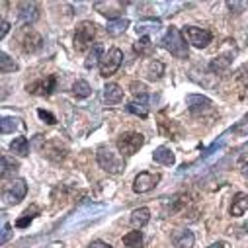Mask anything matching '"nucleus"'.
Segmentation results:
<instances>
[{
  "label": "nucleus",
  "mask_w": 248,
  "mask_h": 248,
  "mask_svg": "<svg viewBox=\"0 0 248 248\" xmlns=\"http://www.w3.org/2000/svg\"><path fill=\"white\" fill-rule=\"evenodd\" d=\"M121 63H123V51L117 49V47H111V49L104 55L102 63H100V75L106 77V78L111 77V75H115L117 69L121 67Z\"/></svg>",
  "instance_id": "6"
},
{
  "label": "nucleus",
  "mask_w": 248,
  "mask_h": 248,
  "mask_svg": "<svg viewBox=\"0 0 248 248\" xmlns=\"http://www.w3.org/2000/svg\"><path fill=\"white\" fill-rule=\"evenodd\" d=\"M96 6V10L100 12V14H104V16H108L109 20H117V18H121L119 14H121V2H115V0H109V2H96L94 4Z\"/></svg>",
  "instance_id": "14"
},
{
  "label": "nucleus",
  "mask_w": 248,
  "mask_h": 248,
  "mask_svg": "<svg viewBox=\"0 0 248 248\" xmlns=\"http://www.w3.org/2000/svg\"><path fill=\"white\" fill-rule=\"evenodd\" d=\"M153 158H155L156 164H162V166H172V164L176 162V156H174V153H172L168 147H158V149H155Z\"/></svg>",
  "instance_id": "18"
},
{
  "label": "nucleus",
  "mask_w": 248,
  "mask_h": 248,
  "mask_svg": "<svg viewBox=\"0 0 248 248\" xmlns=\"http://www.w3.org/2000/svg\"><path fill=\"white\" fill-rule=\"evenodd\" d=\"M16 41H18V45H20V49L24 53H35V51H39L43 47L41 35L35 30H31L30 26H24V28H20L16 31Z\"/></svg>",
  "instance_id": "3"
},
{
  "label": "nucleus",
  "mask_w": 248,
  "mask_h": 248,
  "mask_svg": "<svg viewBox=\"0 0 248 248\" xmlns=\"http://www.w3.org/2000/svg\"><path fill=\"white\" fill-rule=\"evenodd\" d=\"M18 127H22V123L18 117H2L0 121V133L6 135V133H14Z\"/></svg>",
  "instance_id": "27"
},
{
  "label": "nucleus",
  "mask_w": 248,
  "mask_h": 248,
  "mask_svg": "<svg viewBox=\"0 0 248 248\" xmlns=\"http://www.w3.org/2000/svg\"><path fill=\"white\" fill-rule=\"evenodd\" d=\"M149 219H151V211H149V207H139V209H135L133 213H131V227L133 229H143L147 223H149Z\"/></svg>",
  "instance_id": "20"
},
{
  "label": "nucleus",
  "mask_w": 248,
  "mask_h": 248,
  "mask_svg": "<svg viewBox=\"0 0 248 248\" xmlns=\"http://www.w3.org/2000/svg\"><path fill=\"white\" fill-rule=\"evenodd\" d=\"M160 45L166 51H170V55H174L176 59H186L188 57V45H186V39L176 28H170L166 31V35L162 37Z\"/></svg>",
  "instance_id": "2"
},
{
  "label": "nucleus",
  "mask_w": 248,
  "mask_h": 248,
  "mask_svg": "<svg viewBox=\"0 0 248 248\" xmlns=\"http://www.w3.org/2000/svg\"><path fill=\"white\" fill-rule=\"evenodd\" d=\"M90 92H92V88H90V84H88L86 80H77V82L73 84V94H75L77 98H88Z\"/></svg>",
  "instance_id": "29"
},
{
  "label": "nucleus",
  "mask_w": 248,
  "mask_h": 248,
  "mask_svg": "<svg viewBox=\"0 0 248 248\" xmlns=\"http://www.w3.org/2000/svg\"><path fill=\"white\" fill-rule=\"evenodd\" d=\"M242 174H244V176H248V162H244V164H242Z\"/></svg>",
  "instance_id": "40"
},
{
  "label": "nucleus",
  "mask_w": 248,
  "mask_h": 248,
  "mask_svg": "<svg viewBox=\"0 0 248 248\" xmlns=\"http://www.w3.org/2000/svg\"><path fill=\"white\" fill-rule=\"evenodd\" d=\"M96 37V24L94 22H80L75 31V49L84 51L92 45V39Z\"/></svg>",
  "instance_id": "5"
},
{
  "label": "nucleus",
  "mask_w": 248,
  "mask_h": 248,
  "mask_svg": "<svg viewBox=\"0 0 248 248\" xmlns=\"http://www.w3.org/2000/svg\"><path fill=\"white\" fill-rule=\"evenodd\" d=\"M123 244L125 248H143V232L141 231H131L123 236Z\"/></svg>",
  "instance_id": "26"
},
{
  "label": "nucleus",
  "mask_w": 248,
  "mask_h": 248,
  "mask_svg": "<svg viewBox=\"0 0 248 248\" xmlns=\"http://www.w3.org/2000/svg\"><path fill=\"white\" fill-rule=\"evenodd\" d=\"M102 98H104V102L108 104V106H115V104H119L121 100H123V90H121V86L119 84H108L106 88H104V94H102Z\"/></svg>",
  "instance_id": "16"
},
{
  "label": "nucleus",
  "mask_w": 248,
  "mask_h": 248,
  "mask_svg": "<svg viewBox=\"0 0 248 248\" xmlns=\"http://www.w3.org/2000/svg\"><path fill=\"white\" fill-rule=\"evenodd\" d=\"M18 170V162L14 160V158H10V156H2V172H0V174H2V178L4 176H8V174H12V172H16Z\"/></svg>",
  "instance_id": "33"
},
{
  "label": "nucleus",
  "mask_w": 248,
  "mask_h": 248,
  "mask_svg": "<svg viewBox=\"0 0 248 248\" xmlns=\"http://www.w3.org/2000/svg\"><path fill=\"white\" fill-rule=\"evenodd\" d=\"M88 248H113V246L108 244V242H104V240H94V242L88 244Z\"/></svg>",
  "instance_id": "37"
},
{
  "label": "nucleus",
  "mask_w": 248,
  "mask_h": 248,
  "mask_svg": "<svg viewBox=\"0 0 248 248\" xmlns=\"http://www.w3.org/2000/svg\"><path fill=\"white\" fill-rule=\"evenodd\" d=\"M8 31H10V24H8L6 20H2V30H0V37H4Z\"/></svg>",
  "instance_id": "39"
},
{
  "label": "nucleus",
  "mask_w": 248,
  "mask_h": 248,
  "mask_svg": "<svg viewBox=\"0 0 248 248\" xmlns=\"http://www.w3.org/2000/svg\"><path fill=\"white\" fill-rule=\"evenodd\" d=\"M10 151L18 156H28L30 155V143L26 137H16L12 143H10Z\"/></svg>",
  "instance_id": "24"
},
{
  "label": "nucleus",
  "mask_w": 248,
  "mask_h": 248,
  "mask_svg": "<svg viewBox=\"0 0 248 248\" xmlns=\"http://www.w3.org/2000/svg\"><path fill=\"white\" fill-rule=\"evenodd\" d=\"M248 211V194H236L232 198V203H231V215L232 217H242L244 213Z\"/></svg>",
  "instance_id": "17"
},
{
  "label": "nucleus",
  "mask_w": 248,
  "mask_h": 248,
  "mask_svg": "<svg viewBox=\"0 0 248 248\" xmlns=\"http://www.w3.org/2000/svg\"><path fill=\"white\" fill-rule=\"evenodd\" d=\"M129 90H131L135 96H139V100H145V98H147V86H145L143 82H139V80H133V82L129 84Z\"/></svg>",
  "instance_id": "34"
},
{
  "label": "nucleus",
  "mask_w": 248,
  "mask_h": 248,
  "mask_svg": "<svg viewBox=\"0 0 248 248\" xmlns=\"http://www.w3.org/2000/svg\"><path fill=\"white\" fill-rule=\"evenodd\" d=\"M14 71H18V63L6 51H2L0 53V73L6 75V73H14Z\"/></svg>",
  "instance_id": "25"
},
{
  "label": "nucleus",
  "mask_w": 248,
  "mask_h": 248,
  "mask_svg": "<svg viewBox=\"0 0 248 248\" xmlns=\"http://www.w3.org/2000/svg\"><path fill=\"white\" fill-rule=\"evenodd\" d=\"M137 33L141 35V37H149V33H156L158 30H160V22L158 20H141V22H137Z\"/></svg>",
  "instance_id": "22"
},
{
  "label": "nucleus",
  "mask_w": 248,
  "mask_h": 248,
  "mask_svg": "<svg viewBox=\"0 0 248 248\" xmlns=\"http://www.w3.org/2000/svg\"><path fill=\"white\" fill-rule=\"evenodd\" d=\"M186 106H188V109L194 115H200V113L209 111L213 102L207 96H202V94H188V96H186Z\"/></svg>",
  "instance_id": "11"
},
{
  "label": "nucleus",
  "mask_w": 248,
  "mask_h": 248,
  "mask_svg": "<svg viewBox=\"0 0 248 248\" xmlns=\"http://www.w3.org/2000/svg\"><path fill=\"white\" fill-rule=\"evenodd\" d=\"M106 207L104 205H88V207H82L78 213H75V217H71V221L67 223V229L75 227V225H80L82 221H88V219H94L98 213H102Z\"/></svg>",
  "instance_id": "12"
},
{
  "label": "nucleus",
  "mask_w": 248,
  "mask_h": 248,
  "mask_svg": "<svg viewBox=\"0 0 248 248\" xmlns=\"http://www.w3.org/2000/svg\"><path fill=\"white\" fill-rule=\"evenodd\" d=\"M37 115H39V119H43L45 123H49V125L57 123V117H55L51 111H47V109H37Z\"/></svg>",
  "instance_id": "35"
},
{
  "label": "nucleus",
  "mask_w": 248,
  "mask_h": 248,
  "mask_svg": "<svg viewBox=\"0 0 248 248\" xmlns=\"http://www.w3.org/2000/svg\"><path fill=\"white\" fill-rule=\"evenodd\" d=\"M162 73H164V67H162V63H158V61H153L147 69V75L151 80H158L162 77Z\"/></svg>",
  "instance_id": "32"
},
{
  "label": "nucleus",
  "mask_w": 248,
  "mask_h": 248,
  "mask_svg": "<svg viewBox=\"0 0 248 248\" xmlns=\"http://www.w3.org/2000/svg\"><path fill=\"white\" fill-rule=\"evenodd\" d=\"M194 242H196V236L188 229H178L172 232V244L176 248H192Z\"/></svg>",
  "instance_id": "13"
},
{
  "label": "nucleus",
  "mask_w": 248,
  "mask_h": 248,
  "mask_svg": "<svg viewBox=\"0 0 248 248\" xmlns=\"http://www.w3.org/2000/svg\"><path fill=\"white\" fill-rule=\"evenodd\" d=\"M96 158H98L100 168L106 170L108 174H121L123 170H125V160H123V156L117 155L115 151H111V149L106 147V145L98 147Z\"/></svg>",
  "instance_id": "1"
},
{
  "label": "nucleus",
  "mask_w": 248,
  "mask_h": 248,
  "mask_svg": "<svg viewBox=\"0 0 248 248\" xmlns=\"http://www.w3.org/2000/svg\"><path fill=\"white\" fill-rule=\"evenodd\" d=\"M127 111L133 113V115H139V117H147V115H149V108H147L145 102H141V100H139V102H137V100H135V102H129V104H127Z\"/></svg>",
  "instance_id": "30"
},
{
  "label": "nucleus",
  "mask_w": 248,
  "mask_h": 248,
  "mask_svg": "<svg viewBox=\"0 0 248 248\" xmlns=\"http://www.w3.org/2000/svg\"><path fill=\"white\" fill-rule=\"evenodd\" d=\"M8 238H10V225L4 221V223H2V236H0V242L6 244V242H8Z\"/></svg>",
  "instance_id": "36"
},
{
  "label": "nucleus",
  "mask_w": 248,
  "mask_h": 248,
  "mask_svg": "<svg viewBox=\"0 0 248 248\" xmlns=\"http://www.w3.org/2000/svg\"><path fill=\"white\" fill-rule=\"evenodd\" d=\"M145 145V137L141 133H123L117 139V151L121 153V156H133L141 147Z\"/></svg>",
  "instance_id": "4"
},
{
  "label": "nucleus",
  "mask_w": 248,
  "mask_h": 248,
  "mask_svg": "<svg viewBox=\"0 0 248 248\" xmlns=\"http://www.w3.org/2000/svg\"><path fill=\"white\" fill-rule=\"evenodd\" d=\"M26 194H28V184H26V180H24V178H16V180H12V182L6 186V188H4L2 198H4L6 203H20V202L26 198Z\"/></svg>",
  "instance_id": "7"
},
{
  "label": "nucleus",
  "mask_w": 248,
  "mask_h": 248,
  "mask_svg": "<svg viewBox=\"0 0 248 248\" xmlns=\"http://www.w3.org/2000/svg\"><path fill=\"white\" fill-rule=\"evenodd\" d=\"M127 26H129V20H127V18L109 20L108 26H106V31H108L109 35H119V33H123V31L127 30Z\"/></svg>",
  "instance_id": "23"
},
{
  "label": "nucleus",
  "mask_w": 248,
  "mask_h": 248,
  "mask_svg": "<svg viewBox=\"0 0 248 248\" xmlns=\"http://www.w3.org/2000/svg\"><path fill=\"white\" fill-rule=\"evenodd\" d=\"M231 61H232V55H231V53L219 55V57H215V59L211 61V63H209V71H211V73H223V71H227V69H229Z\"/></svg>",
  "instance_id": "21"
},
{
  "label": "nucleus",
  "mask_w": 248,
  "mask_h": 248,
  "mask_svg": "<svg viewBox=\"0 0 248 248\" xmlns=\"http://www.w3.org/2000/svg\"><path fill=\"white\" fill-rule=\"evenodd\" d=\"M133 49H135V53H139V55H147V53H151V49H153V43H151V37H141L135 45H133Z\"/></svg>",
  "instance_id": "31"
},
{
  "label": "nucleus",
  "mask_w": 248,
  "mask_h": 248,
  "mask_svg": "<svg viewBox=\"0 0 248 248\" xmlns=\"http://www.w3.org/2000/svg\"><path fill=\"white\" fill-rule=\"evenodd\" d=\"M227 6H229L231 10H244L248 4H246V2H227Z\"/></svg>",
  "instance_id": "38"
},
{
  "label": "nucleus",
  "mask_w": 248,
  "mask_h": 248,
  "mask_svg": "<svg viewBox=\"0 0 248 248\" xmlns=\"http://www.w3.org/2000/svg\"><path fill=\"white\" fill-rule=\"evenodd\" d=\"M102 59H104V45L96 43V45H92V49H90V53H88V57L84 61V67L86 69H94L96 65L102 63Z\"/></svg>",
  "instance_id": "19"
},
{
  "label": "nucleus",
  "mask_w": 248,
  "mask_h": 248,
  "mask_svg": "<svg viewBox=\"0 0 248 248\" xmlns=\"http://www.w3.org/2000/svg\"><path fill=\"white\" fill-rule=\"evenodd\" d=\"M37 213H39V207H37V205H31V207H30V209H26V211H24V215L16 221V227H18V229H26V227L35 219V215H37Z\"/></svg>",
  "instance_id": "28"
},
{
  "label": "nucleus",
  "mask_w": 248,
  "mask_h": 248,
  "mask_svg": "<svg viewBox=\"0 0 248 248\" xmlns=\"http://www.w3.org/2000/svg\"><path fill=\"white\" fill-rule=\"evenodd\" d=\"M184 35H186V39H188L194 47H198V49H203V47H207L209 43H211V31L209 30H205V28H198V26H186L184 28Z\"/></svg>",
  "instance_id": "8"
},
{
  "label": "nucleus",
  "mask_w": 248,
  "mask_h": 248,
  "mask_svg": "<svg viewBox=\"0 0 248 248\" xmlns=\"http://www.w3.org/2000/svg\"><path fill=\"white\" fill-rule=\"evenodd\" d=\"M18 14L26 24H31L39 18V6L35 2H20L18 4Z\"/></svg>",
  "instance_id": "15"
},
{
  "label": "nucleus",
  "mask_w": 248,
  "mask_h": 248,
  "mask_svg": "<svg viewBox=\"0 0 248 248\" xmlns=\"http://www.w3.org/2000/svg\"><path fill=\"white\" fill-rule=\"evenodd\" d=\"M55 86H57V77L55 75H49L45 78H39V80L28 84L26 90L30 94H35V96H51L53 90H55Z\"/></svg>",
  "instance_id": "10"
},
{
  "label": "nucleus",
  "mask_w": 248,
  "mask_h": 248,
  "mask_svg": "<svg viewBox=\"0 0 248 248\" xmlns=\"http://www.w3.org/2000/svg\"><path fill=\"white\" fill-rule=\"evenodd\" d=\"M160 182V174H155V172H141L135 176L133 180V192L135 194H147L151 190H155Z\"/></svg>",
  "instance_id": "9"
}]
</instances>
